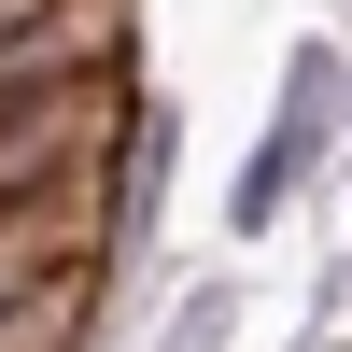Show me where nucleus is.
I'll list each match as a JSON object with an SVG mask.
<instances>
[{
	"mask_svg": "<svg viewBox=\"0 0 352 352\" xmlns=\"http://www.w3.org/2000/svg\"><path fill=\"white\" fill-rule=\"evenodd\" d=\"M324 113H338V43H296V85H282V113H268V141L240 155V197H226V226H240V240H268V226L296 212V184H310V155H324Z\"/></svg>",
	"mask_w": 352,
	"mask_h": 352,
	"instance_id": "f257e3e1",
	"label": "nucleus"
}]
</instances>
